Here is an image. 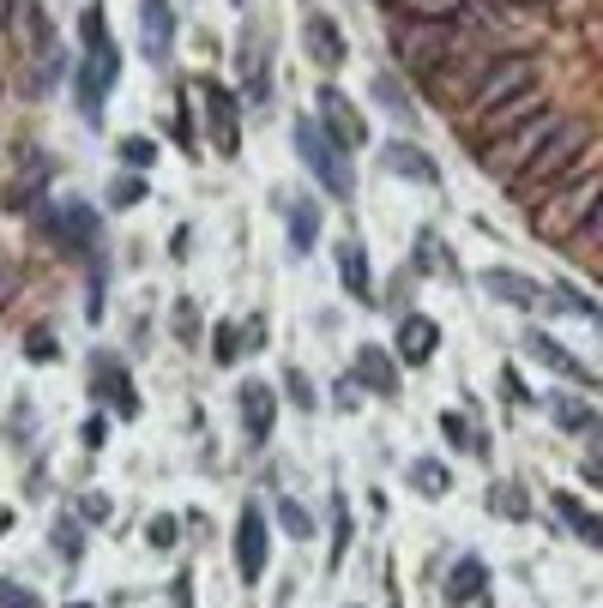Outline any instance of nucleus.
<instances>
[{
    "instance_id": "nucleus-32",
    "label": "nucleus",
    "mask_w": 603,
    "mask_h": 608,
    "mask_svg": "<svg viewBox=\"0 0 603 608\" xmlns=\"http://www.w3.org/2000/svg\"><path fill=\"white\" fill-rule=\"evenodd\" d=\"M242 356H248L242 332H236L230 320H218V325H211V362H218V368H230V362H242Z\"/></svg>"
},
{
    "instance_id": "nucleus-4",
    "label": "nucleus",
    "mask_w": 603,
    "mask_h": 608,
    "mask_svg": "<svg viewBox=\"0 0 603 608\" xmlns=\"http://www.w3.org/2000/svg\"><path fill=\"white\" fill-rule=\"evenodd\" d=\"M562 121H567L562 109H543V115H531L525 127L501 133L495 145H483V169H489V175H501V182H519L525 163H531V157L555 139V127H562Z\"/></svg>"
},
{
    "instance_id": "nucleus-52",
    "label": "nucleus",
    "mask_w": 603,
    "mask_h": 608,
    "mask_svg": "<svg viewBox=\"0 0 603 608\" xmlns=\"http://www.w3.org/2000/svg\"><path fill=\"white\" fill-rule=\"evenodd\" d=\"M242 344H248V356H254V350H260V344H266V313H254V320L242 325Z\"/></svg>"
},
{
    "instance_id": "nucleus-1",
    "label": "nucleus",
    "mask_w": 603,
    "mask_h": 608,
    "mask_svg": "<svg viewBox=\"0 0 603 608\" xmlns=\"http://www.w3.org/2000/svg\"><path fill=\"white\" fill-rule=\"evenodd\" d=\"M79 42H85V54H79V66H73V91H79V109H85V121H103V97H109V85L121 78V49L109 42V25H103V7H85L79 13Z\"/></svg>"
},
{
    "instance_id": "nucleus-12",
    "label": "nucleus",
    "mask_w": 603,
    "mask_h": 608,
    "mask_svg": "<svg viewBox=\"0 0 603 608\" xmlns=\"http://www.w3.org/2000/svg\"><path fill=\"white\" fill-rule=\"evenodd\" d=\"M7 42L19 54H42L54 49V30L42 18V0H7Z\"/></svg>"
},
{
    "instance_id": "nucleus-50",
    "label": "nucleus",
    "mask_w": 603,
    "mask_h": 608,
    "mask_svg": "<svg viewBox=\"0 0 603 608\" xmlns=\"http://www.w3.org/2000/svg\"><path fill=\"white\" fill-rule=\"evenodd\" d=\"M579 241H586V247H603V199L591 206V218H586V229H579Z\"/></svg>"
},
{
    "instance_id": "nucleus-16",
    "label": "nucleus",
    "mask_w": 603,
    "mask_h": 608,
    "mask_svg": "<svg viewBox=\"0 0 603 608\" xmlns=\"http://www.w3.org/2000/svg\"><path fill=\"white\" fill-rule=\"evenodd\" d=\"M350 374L362 380V392H374V398H398V356L381 350V344H362Z\"/></svg>"
},
{
    "instance_id": "nucleus-11",
    "label": "nucleus",
    "mask_w": 603,
    "mask_h": 608,
    "mask_svg": "<svg viewBox=\"0 0 603 608\" xmlns=\"http://www.w3.org/2000/svg\"><path fill=\"white\" fill-rule=\"evenodd\" d=\"M315 109H320V127H327L332 139L344 145V151H356V145H368V121H362V109H356L350 97L339 91V85H320Z\"/></svg>"
},
{
    "instance_id": "nucleus-7",
    "label": "nucleus",
    "mask_w": 603,
    "mask_h": 608,
    "mask_svg": "<svg viewBox=\"0 0 603 608\" xmlns=\"http://www.w3.org/2000/svg\"><path fill=\"white\" fill-rule=\"evenodd\" d=\"M538 85V61L531 54H507V61H489V73H483V85H477V97L465 103V121H489L501 103H513V97H525Z\"/></svg>"
},
{
    "instance_id": "nucleus-5",
    "label": "nucleus",
    "mask_w": 603,
    "mask_h": 608,
    "mask_svg": "<svg viewBox=\"0 0 603 608\" xmlns=\"http://www.w3.org/2000/svg\"><path fill=\"white\" fill-rule=\"evenodd\" d=\"M459 49H465V25H398L393 30L398 66L417 73V78L441 73L446 61H459Z\"/></svg>"
},
{
    "instance_id": "nucleus-24",
    "label": "nucleus",
    "mask_w": 603,
    "mask_h": 608,
    "mask_svg": "<svg viewBox=\"0 0 603 608\" xmlns=\"http://www.w3.org/2000/svg\"><path fill=\"white\" fill-rule=\"evenodd\" d=\"M483 591H489V572H483V560H477V555H465L459 567L446 572V603H453V608L477 603Z\"/></svg>"
},
{
    "instance_id": "nucleus-8",
    "label": "nucleus",
    "mask_w": 603,
    "mask_h": 608,
    "mask_svg": "<svg viewBox=\"0 0 603 608\" xmlns=\"http://www.w3.org/2000/svg\"><path fill=\"white\" fill-rule=\"evenodd\" d=\"M91 398L103 404V410H115L121 422H133V415H139V392H133V380H127V368H121V356H109V350L91 356Z\"/></svg>"
},
{
    "instance_id": "nucleus-55",
    "label": "nucleus",
    "mask_w": 603,
    "mask_h": 608,
    "mask_svg": "<svg viewBox=\"0 0 603 608\" xmlns=\"http://www.w3.org/2000/svg\"><path fill=\"white\" fill-rule=\"evenodd\" d=\"M103 434H109L103 415H91V422H85V446H103Z\"/></svg>"
},
{
    "instance_id": "nucleus-15",
    "label": "nucleus",
    "mask_w": 603,
    "mask_h": 608,
    "mask_svg": "<svg viewBox=\"0 0 603 608\" xmlns=\"http://www.w3.org/2000/svg\"><path fill=\"white\" fill-rule=\"evenodd\" d=\"M236 404H242V427H248V441L266 446V441H272V427H278V392L266 386V380H248Z\"/></svg>"
},
{
    "instance_id": "nucleus-13",
    "label": "nucleus",
    "mask_w": 603,
    "mask_h": 608,
    "mask_svg": "<svg viewBox=\"0 0 603 608\" xmlns=\"http://www.w3.org/2000/svg\"><path fill=\"white\" fill-rule=\"evenodd\" d=\"M543 109H550V103H543V91H538V85H531L525 97H513V103H501L489 121H477V127H471V133H477V151H483V145H495L501 133L525 127V121H531V115H543Z\"/></svg>"
},
{
    "instance_id": "nucleus-23",
    "label": "nucleus",
    "mask_w": 603,
    "mask_h": 608,
    "mask_svg": "<svg viewBox=\"0 0 603 608\" xmlns=\"http://www.w3.org/2000/svg\"><path fill=\"white\" fill-rule=\"evenodd\" d=\"M398 25H459L465 0H393Z\"/></svg>"
},
{
    "instance_id": "nucleus-28",
    "label": "nucleus",
    "mask_w": 603,
    "mask_h": 608,
    "mask_svg": "<svg viewBox=\"0 0 603 608\" xmlns=\"http://www.w3.org/2000/svg\"><path fill=\"white\" fill-rule=\"evenodd\" d=\"M54 555L66 560V567H79V555H85V518H73V512H61L54 518Z\"/></svg>"
},
{
    "instance_id": "nucleus-37",
    "label": "nucleus",
    "mask_w": 603,
    "mask_h": 608,
    "mask_svg": "<svg viewBox=\"0 0 603 608\" xmlns=\"http://www.w3.org/2000/svg\"><path fill=\"white\" fill-rule=\"evenodd\" d=\"M139 199H145V175H139V169H127V175H115V182H109V206H115V211L139 206Z\"/></svg>"
},
{
    "instance_id": "nucleus-40",
    "label": "nucleus",
    "mask_w": 603,
    "mask_h": 608,
    "mask_svg": "<svg viewBox=\"0 0 603 608\" xmlns=\"http://www.w3.org/2000/svg\"><path fill=\"white\" fill-rule=\"evenodd\" d=\"M61 66H66L61 49H42V54H37V73H30V91H49L54 78H61Z\"/></svg>"
},
{
    "instance_id": "nucleus-35",
    "label": "nucleus",
    "mask_w": 603,
    "mask_h": 608,
    "mask_svg": "<svg viewBox=\"0 0 603 608\" xmlns=\"http://www.w3.org/2000/svg\"><path fill=\"white\" fill-rule=\"evenodd\" d=\"M278 524H284L296 543H308V536H315V512H308L302 500H278Z\"/></svg>"
},
{
    "instance_id": "nucleus-25",
    "label": "nucleus",
    "mask_w": 603,
    "mask_h": 608,
    "mask_svg": "<svg viewBox=\"0 0 603 608\" xmlns=\"http://www.w3.org/2000/svg\"><path fill=\"white\" fill-rule=\"evenodd\" d=\"M525 344H531V356H538L543 368H555V374H567V380H579V386H591V368H579V362H574V350H562L550 332H531Z\"/></svg>"
},
{
    "instance_id": "nucleus-14",
    "label": "nucleus",
    "mask_w": 603,
    "mask_h": 608,
    "mask_svg": "<svg viewBox=\"0 0 603 608\" xmlns=\"http://www.w3.org/2000/svg\"><path fill=\"white\" fill-rule=\"evenodd\" d=\"M175 42V7L170 0H139V49L145 61H170Z\"/></svg>"
},
{
    "instance_id": "nucleus-2",
    "label": "nucleus",
    "mask_w": 603,
    "mask_h": 608,
    "mask_svg": "<svg viewBox=\"0 0 603 608\" xmlns=\"http://www.w3.org/2000/svg\"><path fill=\"white\" fill-rule=\"evenodd\" d=\"M591 139H598V127H591L586 115H567L562 127H555V139L543 145L538 157H531V163H525V175L519 182H513V194H543V187H562V182H574L579 175V157L591 151Z\"/></svg>"
},
{
    "instance_id": "nucleus-39",
    "label": "nucleus",
    "mask_w": 603,
    "mask_h": 608,
    "mask_svg": "<svg viewBox=\"0 0 603 608\" xmlns=\"http://www.w3.org/2000/svg\"><path fill=\"white\" fill-rule=\"evenodd\" d=\"M145 543H151V548H158V555H170V548L175 543H182V524H175V518H151V524H145Z\"/></svg>"
},
{
    "instance_id": "nucleus-10",
    "label": "nucleus",
    "mask_w": 603,
    "mask_h": 608,
    "mask_svg": "<svg viewBox=\"0 0 603 608\" xmlns=\"http://www.w3.org/2000/svg\"><path fill=\"white\" fill-rule=\"evenodd\" d=\"M199 97H206V133H211V145H218V157H236L242 151V103H236V91L230 85H199Z\"/></svg>"
},
{
    "instance_id": "nucleus-51",
    "label": "nucleus",
    "mask_w": 603,
    "mask_h": 608,
    "mask_svg": "<svg viewBox=\"0 0 603 608\" xmlns=\"http://www.w3.org/2000/svg\"><path fill=\"white\" fill-rule=\"evenodd\" d=\"M501 398H513V404H531V392H525V380L513 374V368H501Z\"/></svg>"
},
{
    "instance_id": "nucleus-19",
    "label": "nucleus",
    "mask_w": 603,
    "mask_h": 608,
    "mask_svg": "<svg viewBox=\"0 0 603 608\" xmlns=\"http://www.w3.org/2000/svg\"><path fill=\"white\" fill-rule=\"evenodd\" d=\"M441 350V325L429 320V313H405V320H398V362H410V368H422L429 362V356Z\"/></svg>"
},
{
    "instance_id": "nucleus-17",
    "label": "nucleus",
    "mask_w": 603,
    "mask_h": 608,
    "mask_svg": "<svg viewBox=\"0 0 603 608\" xmlns=\"http://www.w3.org/2000/svg\"><path fill=\"white\" fill-rule=\"evenodd\" d=\"M483 73H489V61H459V73H453V61L441 66V73H429V91H434V103H471L477 97V85H483Z\"/></svg>"
},
{
    "instance_id": "nucleus-46",
    "label": "nucleus",
    "mask_w": 603,
    "mask_h": 608,
    "mask_svg": "<svg viewBox=\"0 0 603 608\" xmlns=\"http://www.w3.org/2000/svg\"><path fill=\"white\" fill-rule=\"evenodd\" d=\"M175 337H182V344H194V337H199V308H194V301H175Z\"/></svg>"
},
{
    "instance_id": "nucleus-36",
    "label": "nucleus",
    "mask_w": 603,
    "mask_h": 608,
    "mask_svg": "<svg viewBox=\"0 0 603 608\" xmlns=\"http://www.w3.org/2000/svg\"><path fill=\"white\" fill-rule=\"evenodd\" d=\"M441 434H446V441H453V446H459V452L483 458V441H477V434H471V422H465L459 410H446V415H441Z\"/></svg>"
},
{
    "instance_id": "nucleus-26",
    "label": "nucleus",
    "mask_w": 603,
    "mask_h": 608,
    "mask_svg": "<svg viewBox=\"0 0 603 608\" xmlns=\"http://www.w3.org/2000/svg\"><path fill=\"white\" fill-rule=\"evenodd\" d=\"M386 169H393V175H410V182H441V169H434L429 163V151H417V145H405V139H398V145H386Z\"/></svg>"
},
{
    "instance_id": "nucleus-59",
    "label": "nucleus",
    "mask_w": 603,
    "mask_h": 608,
    "mask_svg": "<svg viewBox=\"0 0 603 608\" xmlns=\"http://www.w3.org/2000/svg\"><path fill=\"white\" fill-rule=\"evenodd\" d=\"M0 30H7V0H0Z\"/></svg>"
},
{
    "instance_id": "nucleus-48",
    "label": "nucleus",
    "mask_w": 603,
    "mask_h": 608,
    "mask_svg": "<svg viewBox=\"0 0 603 608\" xmlns=\"http://www.w3.org/2000/svg\"><path fill=\"white\" fill-rule=\"evenodd\" d=\"M374 97H381L393 115H405V121H410V103H405V91H398V78H374Z\"/></svg>"
},
{
    "instance_id": "nucleus-54",
    "label": "nucleus",
    "mask_w": 603,
    "mask_h": 608,
    "mask_svg": "<svg viewBox=\"0 0 603 608\" xmlns=\"http://www.w3.org/2000/svg\"><path fill=\"white\" fill-rule=\"evenodd\" d=\"M579 476H586L591 488H603V458H586V464H579Z\"/></svg>"
},
{
    "instance_id": "nucleus-45",
    "label": "nucleus",
    "mask_w": 603,
    "mask_h": 608,
    "mask_svg": "<svg viewBox=\"0 0 603 608\" xmlns=\"http://www.w3.org/2000/svg\"><path fill=\"white\" fill-rule=\"evenodd\" d=\"M151 157H158V145H151V139H139V133L121 139V163H127V169H151Z\"/></svg>"
},
{
    "instance_id": "nucleus-29",
    "label": "nucleus",
    "mask_w": 603,
    "mask_h": 608,
    "mask_svg": "<svg viewBox=\"0 0 603 608\" xmlns=\"http://www.w3.org/2000/svg\"><path fill=\"white\" fill-rule=\"evenodd\" d=\"M555 512H562V518L574 524L579 536H586L591 548H603V518H598V512H586V506H579L574 494H555Z\"/></svg>"
},
{
    "instance_id": "nucleus-58",
    "label": "nucleus",
    "mask_w": 603,
    "mask_h": 608,
    "mask_svg": "<svg viewBox=\"0 0 603 608\" xmlns=\"http://www.w3.org/2000/svg\"><path fill=\"white\" fill-rule=\"evenodd\" d=\"M7 524H13V512H0V536H7Z\"/></svg>"
},
{
    "instance_id": "nucleus-3",
    "label": "nucleus",
    "mask_w": 603,
    "mask_h": 608,
    "mask_svg": "<svg viewBox=\"0 0 603 608\" xmlns=\"http://www.w3.org/2000/svg\"><path fill=\"white\" fill-rule=\"evenodd\" d=\"M603 199V175H574L567 187H555L550 199L538 206V218H531V229L543 235V241H574L579 229H586L591 206Z\"/></svg>"
},
{
    "instance_id": "nucleus-27",
    "label": "nucleus",
    "mask_w": 603,
    "mask_h": 608,
    "mask_svg": "<svg viewBox=\"0 0 603 608\" xmlns=\"http://www.w3.org/2000/svg\"><path fill=\"white\" fill-rule=\"evenodd\" d=\"M315 235H320V206H315V199H290V247L308 253Z\"/></svg>"
},
{
    "instance_id": "nucleus-42",
    "label": "nucleus",
    "mask_w": 603,
    "mask_h": 608,
    "mask_svg": "<svg viewBox=\"0 0 603 608\" xmlns=\"http://www.w3.org/2000/svg\"><path fill=\"white\" fill-rule=\"evenodd\" d=\"M79 518H85V524H109V518H115V500L97 494V488H85L79 494Z\"/></svg>"
},
{
    "instance_id": "nucleus-34",
    "label": "nucleus",
    "mask_w": 603,
    "mask_h": 608,
    "mask_svg": "<svg viewBox=\"0 0 603 608\" xmlns=\"http://www.w3.org/2000/svg\"><path fill=\"white\" fill-rule=\"evenodd\" d=\"M550 415H555V427H567V434H591V427H598V415H591L579 398H550Z\"/></svg>"
},
{
    "instance_id": "nucleus-56",
    "label": "nucleus",
    "mask_w": 603,
    "mask_h": 608,
    "mask_svg": "<svg viewBox=\"0 0 603 608\" xmlns=\"http://www.w3.org/2000/svg\"><path fill=\"white\" fill-rule=\"evenodd\" d=\"M7 296H13V277H0V301H7Z\"/></svg>"
},
{
    "instance_id": "nucleus-44",
    "label": "nucleus",
    "mask_w": 603,
    "mask_h": 608,
    "mask_svg": "<svg viewBox=\"0 0 603 608\" xmlns=\"http://www.w3.org/2000/svg\"><path fill=\"white\" fill-rule=\"evenodd\" d=\"M284 392H290V404H296V410H315V380L302 374V368H290V374H284Z\"/></svg>"
},
{
    "instance_id": "nucleus-21",
    "label": "nucleus",
    "mask_w": 603,
    "mask_h": 608,
    "mask_svg": "<svg viewBox=\"0 0 603 608\" xmlns=\"http://www.w3.org/2000/svg\"><path fill=\"white\" fill-rule=\"evenodd\" d=\"M54 235H61L66 247H79L85 259H97V218H91V206H79V199L61 206V211H54Z\"/></svg>"
},
{
    "instance_id": "nucleus-57",
    "label": "nucleus",
    "mask_w": 603,
    "mask_h": 608,
    "mask_svg": "<svg viewBox=\"0 0 603 608\" xmlns=\"http://www.w3.org/2000/svg\"><path fill=\"white\" fill-rule=\"evenodd\" d=\"M507 7H550V0H507Z\"/></svg>"
},
{
    "instance_id": "nucleus-9",
    "label": "nucleus",
    "mask_w": 603,
    "mask_h": 608,
    "mask_svg": "<svg viewBox=\"0 0 603 608\" xmlns=\"http://www.w3.org/2000/svg\"><path fill=\"white\" fill-rule=\"evenodd\" d=\"M266 555H272L266 506L248 500V506H242V524H236V572H242V584H260L266 579Z\"/></svg>"
},
{
    "instance_id": "nucleus-30",
    "label": "nucleus",
    "mask_w": 603,
    "mask_h": 608,
    "mask_svg": "<svg viewBox=\"0 0 603 608\" xmlns=\"http://www.w3.org/2000/svg\"><path fill=\"white\" fill-rule=\"evenodd\" d=\"M410 488H417L422 500H441V494L453 488V476H446V464H434V458H417V464H410Z\"/></svg>"
},
{
    "instance_id": "nucleus-31",
    "label": "nucleus",
    "mask_w": 603,
    "mask_h": 608,
    "mask_svg": "<svg viewBox=\"0 0 603 608\" xmlns=\"http://www.w3.org/2000/svg\"><path fill=\"white\" fill-rule=\"evenodd\" d=\"M332 548H327V567H344V555H350V500H339L332 494Z\"/></svg>"
},
{
    "instance_id": "nucleus-6",
    "label": "nucleus",
    "mask_w": 603,
    "mask_h": 608,
    "mask_svg": "<svg viewBox=\"0 0 603 608\" xmlns=\"http://www.w3.org/2000/svg\"><path fill=\"white\" fill-rule=\"evenodd\" d=\"M296 151H302V163L315 169V182L327 187L332 199H350L356 194V175H350V163H344L350 151H344V145L320 127V115H302L296 121Z\"/></svg>"
},
{
    "instance_id": "nucleus-38",
    "label": "nucleus",
    "mask_w": 603,
    "mask_h": 608,
    "mask_svg": "<svg viewBox=\"0 0 603 608\" xmlns=\"http://www.w3.org/2000/svg\"><path fill=\"white\" fill-rule=\"evenodd\" d=\"M54 356H61V350H54V332H49V325H30V332H25V362L49 368Z\"/></svg>"
},
{
    "instance_id": "nucleus-18",
    "label": "nucleus",
    "mask_w": 603,
    "mask_h": 608,
    "mask_svg": "<svg viewBox=\"0 0 603 608\" xmlns=\"http://www.w3.org/2000/svg\"><path fill=\"white\" fill-rule=\"evenodd\" d=\"M483 289H489L495 301H507V308H525V313L550 301V289L531 284V277H519V272H507V265H489V272H483Z\"/></svg>"
},
{
    "instance_id": "nucleus-20",
    "label": "nucleus",
    "mask_w": 603,
    "mask_h": 608,
    "mask_svg": "<svg viewBox=\"0 0 603 608\" xmlns=\"http://www.w3.org/2000/svg\"><path fill=\"white\" fill-rule=\"evenodd\" d=\"M339 284L350 301H374V272H368V247L362 241H339Z\"/></svg>"
},
{
    "instance_id": "nucleus-33",
    "label": "nucleus",
    "mask_w": 603,
    "mask_h": 608,
    "mask_svg": "<svg viewBox=\"0 0 603 608\" xmlns=\"http://www.w3.org/2000/svg\"><path fill=\"white\" fill-rule=\"evenodd\" d=\"M489 512H495V518H513V524H519V518H531V506H525V488H519V482H495V488H489Z\"/></svg>"
},
{
    "instance_id": "nucleus-43",
    "label": "nucleus",
    "mask_w": 603,
    "mask_h": 608,
    "mask_svg": "<svg viewBox=\"0 0 603 608\" xmlns=\"http://www.w3.org/2000/svg\"><path fill=\"white\" fill-rule=\"evenodd\" d=\"M417 253H422V272H434V277H453V265H446V247L434 241V235H417Z\"/></svg>"
},
{
    "instance_id": "nucleus-41",
    "label": "nucleus",
    "mask_w": 603,
    "mask_h": 608,
    "mask_svg": "<svg viewBox=\"0 0 603 608\" xmlns=\"http://www.w3.org/2000/svg\"><path fill=\"white\" fill-rule=\"evenodd\" d=\"M0 608H42V596L25 579H0Z\"/></svg>"
},
{
    "instance_id": "nucleus-53",
    "label": "nucleus",
    "mask_w": 603,
    "mask_h": 608,
    "mask_svg": "<svg viewBox=\"0 0 603 608\" xmlns=\"http://www.w3.org/2000/svg\"><path fill=\"white\" fill-rule=\"evenodd\" d=\"M175 608H194V579H187V572L175 579Z\"/></svg>"
},
{
    "instance_id": "nucleus-22",
    "label": "nucleus",
    "mask_w": 603,
    "mask_h": 608,
    "mask_svg": "<svg viewBox=\"0 0 603 608\" xmlns=\"http://www.w3.org/2000/svg\"><path fill=\"white\" fill-rule=\"evenodd\" d=\"M302 42H308L315 66H344V30L332 25L327 13H308V25H302Z\"/></svg>"
},
{
    "instance_id": "nucleus-47",
    "label": "nucleus",
    "mask_w": 603,
    "mask_h": 608,
    "mask_svg": "<svg viewBox=\"0 0 603 608\" xmlns=\"http://www.w3.org/2000/svg\"><path fill=\"white\" fill-rule=\"evenodd\" d=\"M550 301H562V308H567V313H579V320H591V313H598V308H591V301H586V296H579V289H574V284H555V289H550Z\"/></svg>"
},
{
    "instance_id": "nucleus-49",
    "label": "nucleus",
    "mask_w": 603,
    "mask_h": 608,
    "mask_svg": "<svg viewBox=\"0 0 603 608\" xmlns=\"http://www.w3.org/2000/svg\"><path fill=\"white\" fill-rule=\"evenodd\" d=\"M332 404H339V410H362V380L344 374L339 386H332Z\"/></svg>"
}]
</instances>
